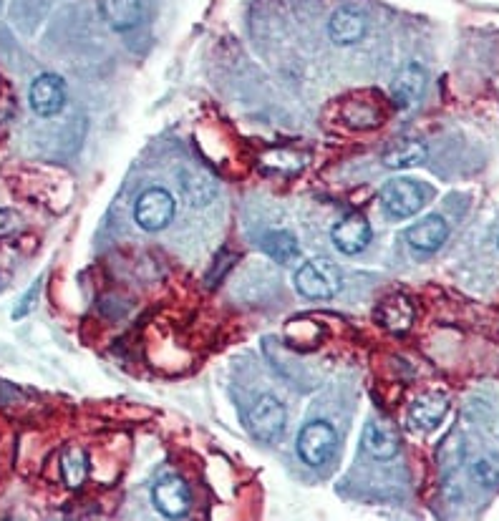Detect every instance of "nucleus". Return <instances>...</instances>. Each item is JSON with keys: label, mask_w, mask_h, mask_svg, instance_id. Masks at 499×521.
<instances>
[{"label": "nucleus", "mask_w": 499, "mask_h": 521, "mask_svg": "<svg viewBox=\"0 0 499 521\" xmlns=\"http://www.w3.org/2000/svg\"><path fill=\"white\" fill-rule=\"evenodd\" d=\"M295 287L310 300H331L341 290V272L326 260H310L295 272Z\"/></svg>", "instance_id": "obj_1"}, {"label": "nucleus", "mask_w": 499, "mask_h": 521, "mask_svg": "<svg viewBox=\"0 0 499 521\" xmlns=\"http://www.w3.org/2000/svg\"><path fill=\"white\" fill-rule=\"evenodd\" d=\"M174 209H177V202H174L172 194L162 187H152L134 204V219L142 230L159 232L172 222Z\"/></svg>", "instance_id": "obj_2"}, {"label": "nucleus", "mask_w": 499, "mask_h": 521, "mask_svg": "<svg viewBox=\"0 0 499 521\" xmlns=\"http://www.w3.org/2000/svg\"><path fill=\"white\" fill-rule=\"evenodd\" d=\"M381 204L396 219L414 217L426 204V189L414 179H394L381 189Z\"/></svg>", "instance_id": "obj_3"}, {"label": "nucleus", "mask_w": 499, "mask_h": 521, "mask_svg": "<svg viewBox=\"0 0 499 521\" xmlns=\"http://www.w3.org/2000/svg\"><path fill=\"white\" fill-rule=\"evenodd\" d=\"M336 428L326 421H313L298 433V454L305 464L321 466L336 449Z\"/></svg>", "instance_id": "obj_4"}, {"label": "nucleus", "mask_w": 499, "mask_h": 521, "mask_svg": "<svg viewBox=\"0 0 499 521\" xmlns=\"http://www.w3.org/2000/svg\"><path fill=\"white\" fill-rule=\"evenodd\" d=\"M247 428L258 441H275L285 428V406L275 396H260L250 408Z\"/></svg>", "instance_id": "obj_5"}, {"label": "nucleus", "mask_w": 499, "mask_h": 521, "mask_svg": "<svg viewBox=\"0 0 499 521\" xmlns=\"http://www.w3.org/2000/svg\"><path fill=\"white\" fill-rule=\"evenodd\" d=\"M152 499L159 514L172 516V519L187 514L192 504L190 489H187V484L179 476H167V479L157 481L152 489Z\"/></svg>", "instance_id": "obj_6"}, {"label": "nucleus", "mask_w": 499, "mask_h": 521, "mask_svg": "<svg viewBox=\"0 0 499 521\" xmlns=\"http://www.w3.org/2000/svg\"><path fill=\"white\" fill-rule=\"evenodd\" d=\"M66 104L64 81L56 73H43L31 84V109L38 116H56Z\"/></svg>", "instance_id": "obj_7"}, {"label": "nucleus", "mask_w": 499, "mask_h": 521, "mask_svg": "<svg viewBox=\"0 0 499 521\" xmlns=\"http://www.w3.org/2000/svg\"><path fill=\"white\" fill-rule=\"evenodd\" d=\"M331 237L338 252H343V255H358V252H363L368 247L373 232L371 225L366 222V217L351 214V217H343L341 222L333 227Z\"/></svg>", "instance_id": "obj_8"}, {"label": "nucleus", "mask_w": 499, "mask_h": 521, "mask_svg": "<svg viewBox=\"0 0 499 521\" xmlns=\"http://www.w3.org/2000/svg\"><path fill=\"white\" fill-rule=\"evenodd\" d=\"M447 235V222H444L439 214H431V217L414 222V225L406 230V242H409L416 252H421V255H431V252H436L447 242Z\"/></svg>", "instance_id": "obj_9"}, {"label": "nucleus", "mask_w": 499, "mask_h": 521, "mask_svg": "<svg viewBox=\"0 0 499 521\" xmlns=\"http://www.w3.org/2000/svg\"><path fill=\"white\" fill-rule=\"evenodd\" d=\"M449 411V398L444 393H426L419 396L409 408V426L416 431H434Z\"/></svg>", "instance_id": "obj_10"}, {"label": "nucleus", "mask_w": 499, "mask_h": 521, "mask_svg": "<svg viewBox=\"0 0 499 521\" xmlns=\"http://www.w3.org/2000/svg\"><path fill=\"white\" fill-rule=\"evenodd\" d=\"M363 446H366V451L373 459H394L399 454V433L394 431L391 423L373 418L363 428Z\"/></svg>", "instance_id": "obj_11"}, {"label": "nucleus", "mask_w": 499, "mask_h": 521, "mask_svg": "<svg viewBox=\"0 0 499 521\" xmlns=\"http://www.w3.org/2000/svg\"><path fill=\"white\" fill-rule=\"evenodd\" d=\"M328 31L338 46H351L366 36V18L353 8H341V11L333 13Z\"/></svg>", "instance_id": "obj_12"}, {"label": "nucleus", "mask_w": 499, "mask_h": 521, "mask_svg": "<svg viewBox=\"0 0 499 521\" xmlns=\"http://www.w3.org/2000/svg\"><path fill=\"white\" fill-rule=\"evenodd\" d=\"M101 11L116 31L137 28L142 21V3L139 0H101Z\"/></svg>", "instance_id": "obj_13"}, {"label": "nucleus", "mask_w": 499, "mask_h": 521, "mask_svg": "<svg viewBox=\"0 0 499 521\" xmlns=\"http://www.w3.org/2000/svg\"><path fill=\"white\" fill-rule=\"evenodd\" d=\"M424 159H426V146L411 139L396 141L389 152L384 154V164L389 169H409V167H416V164H421Z\"/></svg>", "instance_id": "obj_14"}, {"label": "nucleus", "mask_w": 499, "mask_h": 521, "mask_svg": "<svg viewBox=\"0 0 499 521\" xmlns=\"http://www.w3.org/2000/svg\"><path fill=\"white\" fill-rule=\"evenodd\" d=\"M421 89H424V73H421V68L409 66V68H404L399 76H396L391 94H394L396 104L409 106L419 99Z\"/></svg>", "instance_id": "obj_15"}, {"label": "nucleus", "mask_w": 499, "mask_h": 521, "mask_svg": "<svg viewBox=\"0 0 499 521\" xmlns=\"http://www.w3.org/2000/svg\"><path fill=\"white\" fill-rule=\"evenodd\" d=\"M263 247L275 262H280V265H290V262L298 260L300 255L298 240H295V235H290V232L285 230H275L270 232V235H265Z\"/></svg>", "instance_id": "obj_16"}, {"label": "nucleus", "mask_w": 499, "mask_h": 521, "mask_svg": "<svg viewBox=\"0 0 499 521\" xmlns=\"http://www.w3.org/2000/svg\"><path fill=\"white\" fill-rule=\"evenodd\" d=\"M411 320H414V308H411L409 300L404 297H391V300H384V305L379 308V323L384 328L391 330H404L409 328Z\"/></svg>", "instance_id": "obj_17"}, {"label": "nucleus", "mask_w": 499, "mask_h": 521, "mask_svg": "<svg viewBox=\"0 0 499 521\" xmlns=\"http://www.w3.org/2000/svg\"><path fill=\"white\" fill-rule=\"evenodd\" d=\"M86 454L81 449H69L61 459V474H64V481L69 489H79L81 484L86 481V474H89V464H86Z\"/></svg>", "instance_id": "obj_18"}, {"label": "nucleus", "mask_w": 499, "mask_h": 521, "mask_svg": "<svg viewBox=\"0 0 499 521\" xmlns=\"http://www.w3.org/2000/svg\"><path fill=\"white\" fill-rule=\"evenodd\" d=\"M18 227V217L13 212H8V209H0V237L8 235V232H13Z\"/></svg>", "instance_id": "obj_19"}, {"label": "nucleus", "mask_w": 499, "mask_h": 521, "mask_svg": "<svg viewBox=\"0 0 499 521\" xmlns=\"http://www.w3.org/2000/svg\"><path fill=\"white\" fill-rule=\"evenodd\" d=\"M474 476H477L479 484H484V486H492V481L497 479V474H494V471L489 469L487 461H479V464L474 466Z\"/></svg>", "instance_id": "obj_20"}]
</instances>
